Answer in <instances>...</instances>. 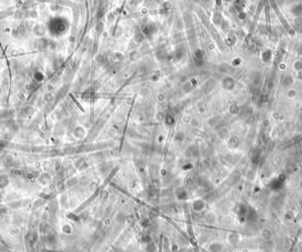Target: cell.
Returning a JSON list of instances; mask_svg holds the SVG:
<instances>
[{
	"instance_id": "1",
	"label": "cell",
	"mask_w": 302,
	"mask_h": 252,
	"mask_svg": "<svg viewBox=\"0 0 302 252\" xmlns=\"http://www.w3.org/2000/svg\"><path fill=\"white\" fill-rule=\"evenodd\" d=\"M262 235L265 240H270L272 238V233L269 228H263L262 231Z\"/></svg>"
}]
</instances>
